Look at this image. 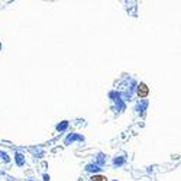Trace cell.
Returning a JSON list of instances; mask_svg holds the SVG:
<instances>
[{"mask_svg": "<svg viewBox=\"0 0 181 181\" xmlns=\"http://www.w3.org/2000/svg\"><path fill=\"white\" fill-rule=\"evenodd\" d=\"M91 181H107V178L105 175H93Z\"/></svg>", "mask_w": 181, "mask_h": 181, "instance_id": "2", "label": "cell"}, {"mask_svg": "<svg viewBox=\"0 0 181 181\" xmlns=\"http://www.w3.org/2000/svg\"><path fill=\"white\" fill-rule=\"evenodd\" d=\"M148 93H149V88H148V86L145 84V83H141L139 86H138V96L139 97H146L148 96Z\"/></svg>", "mask_w": 181, "mask_h": 181, "instance_id": "1", "label": "cell"}]
</instances>
